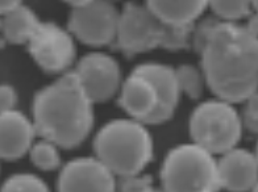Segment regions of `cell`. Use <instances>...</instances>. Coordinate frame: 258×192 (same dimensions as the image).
Returning a JSON list of instances; mask_svg holds the SVG:
<instances>
[{"label":"cell","mask_w":258,"mask_h":192,"mask_svg":"<svg viewBox=\"0 0 258 192\" xmlns=\"http://www.w3.org/2000/svg\"><path fill=\"white\" fill-rule=\"evenodd\" d=\"M194 45L219 99L234 104L258 91V34L248 27L208 19L198 27Z\"/></svg>","instance_id":"cell-1"},{"label":"cell","mask_w":258,"mask_h":192,"mask_svg":"<svg viewBox=\"0 0 258 192\" xmlns=\"http://www.w3.org/2000/svg\"><path fill=\"white\" fill-rule=\"evenodd\" d=\"M37 135L62 149H73L87 139L94 125V103L74 73H68L42 88L33 101Z\"/></svg>","instance_id":"cell-2"},{"label":"cell","mask_w":258,"mask_h":192,"mask_svg":"<svg viewBox=\"0 0 258 192\" xmlns=\"http://www.w3.org/2000/svg\"><path fill=\"white\" fill-rule=\"evenodd\" d=\"M96 158L116 176L139 175L153 158V140L145 124L119 118L104 125L94 142Z\"/></svg>","instance_id":"cell-3"},{"label":"cell","mask_w":258,"mask_h":192,"mask_svg":"<svg viewBox=\"0 0 258 192\" xmlns=\"http://www.w3.org/2000/svg\"><path fill=\"white\" fill-rule=\"evenodd\" d=\"M163 192H218V159L197 144L170 150L161 169Z\"/></svg>","instance_id":"cell-4"},{"label":"cell","mask_w":258,"mask_h":192,"mask_svg":"<svg viewBox=\"0 0 258 192\" xmlns=\"http://www.w3.org/2000/svg\"><path fill=\"white\" fill-rule=\"evenodd\" d=\"M242 117L233 104L223 99L202 103L190 120V135L201 148L216 154H224L237 148L241 139Z\"/></svg>","instance_id":"cell-5"},{"label":"cell","mask_w":258,"mask_h":192,"mask_svg":"<svg viewBox=\"0 0 258 192\" xmlns=\"http://www.w3.org/2000/svg\"><path fill=\"white\" fill-rule=\"evenodd\" d=\"M120 12L109 0H91L75 7L69 19V31L90 46H105L115 42Z\"/></svg>","instance_id":"cell-6"},{"label":"cell","mask_w":258,"mask_h":192,"mask_svg":"<svg viewBox=\"0 0 258 192\" xmlns=\"http://www.w3.org/2000/svg\"><path fill=\"white\" fill-rule=\"evenodd\" d=\"M165 23L148 6L126 4L120 12L116 44L126 54H139L161 46Z\"/></svg>","instance_id":"cell-7"},{"label":"cell","mask_w":258,"mask_h":192,"mask_svg":"<svg viewBox=\"0 0 258 192\" xmlns=\"http://www.w3.org/2000/svg\"><path fill=\"white\" fill-rule=\"evenodd\" d=\"M29 53L34 62L46 73H64L75 59L74 36L54 23H40L31 41Z\"/></svg>","instance_id":"cell-8"},{"label":"cell","mask_w":258,"mask_h":192,"mask_svg":"<svg viewBox=\"0 0 258 192\" xmlns=\"http://www.w3.org/2000/svg\"><path fill=\"white\" fill-rule=\"evenodd\" d=\"M73 73L94 104L112 99L122 85L119 63L104 53L87 54Z\"/></svg>","instance_id":"cell-9"},{"label":"cell","mask_w":258,"mask_h":192,"mask_svg":"<svg viewBox=\"0 0 258 192\" xmlns=\"http://www.w3.org/2000/svg\"><path fill=\"white\" fill-rule=\"evenodd\" d=\"M116 175L98 158L69 162L58 178V192H116Z\"/></svg>","instance_id":"cell-10"},{"label":"cell","mask_w":258,"mask_h":192,"mask_svg":"<svg viewBox=\"0 0 258 192\" xmlns=\"http://www.w3.org/2000/svg\"><path fill=\"white\" fill-rule=\"evenodd\" d=\"M220 188L229 192H251L258 183V159L245 149L234 148L218 161Z\"/></svg>","instance_id":"cell-11"},{"label":"cell","mask_w":258,"mask_h":192,"mask_svg":"<svg viewBox=\"0 0 258 192\" xmlns=\"http://www.w3.org/2000/svg\"><path fill=\"white\" fill-rule=\"evenodd\" d=\"M136 70L153 83L158 94V108L146 125L166 122L173 117L182 94L178 85L177 73L170 66L162 63H143L136 68Z\"/></svg>","instance_id":"cell-12"},{"label":"cell","mask_w":258,"mask_h":192,"mask_svg":"<svg viewBox=\"0 0 258 192\" xmlns=\"http://www.w3.org/2000/svg\"><path fill=\"white\" fill-rule=\"evenodd\" d=\"M37 135L33 121L21 112L0 113V159L15 161L31 150Z\"/></svg>","instance_id":"cell-13"},{"label":"cell","mask_w":258,"mask_h":192,"mask_svg":"<svg viewBox=\"0 0 258 192\" xmlns=\"http://www.w3.org/2000/svg\"><path fill=\"white\" fill-rule=\"evenodd\" d=\"M119 92L120 105L131 118L148 124L158 108V94L153 83L135 69L122 82Z\"/></svg>","instance_id":"cell-14"},{"label":"cell","mask_w":258,"mask_h":192,"mask_svg":"<svg viewBox=\"0 0 258 192\" xmlns=\"http://www.w3.org/2000/svg\"><path fill=\"white\" fill-rule=\"evenodd\" d=\"M146 6L165 24L194 25L208 7V0H146Z\"/></svg>","instance_id":"cell-15"},{"label":"cell","mask_w":258,"mask_h":192,"mask_svg":"<svg viewBox=\"0 0 258 192\" xmlns=\"http://www.w3.org/2000/svg\"><path fill=\"white\" fill-rule=\"evenodd\" d=\"M40 23L33 11L21 4L2 16L0 29L11 44L23 45L31 41Z\"/></svg>","instance_id":"cell-16"},{"label":"cell","mask_w":258,"mask_h":192,"mask_svg":"<svg viewBox=\"0 0 258 192\" xmlns=\"http://www.w3.org/2000/svg\"><path fill=\"white\" fill-rule=\"evenodd\" d=\"M29 155L33 165L44 171H53L61 166L59 146L49 140L42 139L41 141L34 142L29 150Z\"/></svg>","instance_id":"cell-17"},{"label":"cell","mask_w":258,"mask_h":192,"mask_svg":"<svg viewBox=\"0 0 258 192\" xmlns=\"http://www.w3.org/2000/svg\"><path fill=\"white\" fill-rule=\"evenodd\" d=\"M180 92L191 99H199L203 94L204 86L207 85L206 75L202 69L194 65H182L175 70Z\"/></svg>","instance_id":"cell-18"},{"label":"cell","mask_w":258,"mask_h":192,"mask_svg":"<svg viewBox=\"0 0 258 192\" xmlns=\"http://www.w3.org/2000/svg\"><path fill=\"white\" fill-rule=\"evenodd\" d=\"M208 7L225 23L242 20L253 10L251 0H208Z\"/></svg>","instance_id":"cell-19"},{"label":"cell","mask_w":258,"mask_h":192,"mask_svg":"<svg viewBox=\"0 0 258 192\" xmlns=\"http://www.w3.org/2000/svg\"><path fill=\"white\" fill-rule=\"evenodd\" d=\"M194 25H173L165 24L161 47L169 50H179L188 46L192 41Z\"/></svg>","instance_id":"cell-20"},{"label":"cell","mask_w":258,"mask_h":192,"mask_svg":"<svg viewBox=\"0 0 258 192\" xmlns=\"http://www.w3.org/2000/svg\"><path fill=\"white\" fill-rule=\"evenodd\" d=\"M0 192H50L42 179L32 174H17L6 180Z\"/></svg>","instance_id":"cell-21"},{"label":"cell","mask_w":258,"mask_h":192,"mask_svg":"<svg viewBox=\"0 0 258 192\" xmlns=\"http://www.w3.org/2000/svg\"><path fill=\"white\" fill-rule=\"evenodd\" d=\"M242 124L249 131L258 133V91L254 92V94L245 100Z\"/></svg>","instance_id":"cell-22"},{"label":"cell","mask_w":258,"mask_h":192,"mask_svg":"<svg viewBox=\"0 0 258 192\" xmlns=\"http://www.w3.org/2000/svg\"><path fill=\"white\" fill-rule=\"evenodd\" d=\"M17 104V94L10 85H0V113L14 111Z\"/></svg>","instance_id":"cell-23"},{"label":"cell","mask_w":258,"mask_h":192,"mask_svg":"<svg viewBox=\"0 0 258 192\" xmlns=\"http://www.w3.org/2000/svg\"><path fill=\"white\" fill-rule=\"evenodd\" d=\"M23 4V0H0V17Z\"/></svg>","instance_id":"cell-24"},{"label":"cell","mask_w":258,"mask_h":192,"mask_svg":"<svg viewBox=\"0 0 258 192\" xmlns=\"http://www.w3.org/2000/svg\"><path fill=\"white\" fill-rule=\"evenodd\" d=\"M63 2H66L68 4H70V6H73V7H79V6H83V4L89 3V2H91V0H63Z\"/></svg>","instance_id":"cell-25"},{"label":"cell","mask_w":258,"mask_h":192,"mask_svg":"<svg viewBox=\"0 0 258 192\" xmlns=\"http://www.w3.org/2000/svg\"><path fill=\"white\" fill-rule=\"evenodd\" d=\"M137 192H162V191H158V189L153 188V187H152V184H150V185H148V187H145V188L140 189V191H137Z\"/></svg>","instance_id":"cell-26"},{"label":"cell","mask_w":258,"mask_h":192,"mask_svg":"<svg viewBox=\"0 0 258 192\" xmlns=\"http://www.w3.org/2000/svg\"><path fill=\"white\" fill-rule=\"evenodd\" d=\"M251 8L255 11V16H258V0H251Z\"/></svg>","instance_id":"cell-27"},{"label":"cell","mask_w":258,"mask_h":192,"mask_svg":"<svg viewBox=\"0 0 258 192\" xmlns=\"http://www.w3.org/2000/svg\"><path fill=\"white\" fill-rule=\"evenodd\" d=\"M251 192H258V183H257V185H255L254 188L251 189Z\"/></svg>","instance_id":"cell-28"},{"label":"cell","mask_w":258,"mask_h":192,"mask_svg":"<svg viewBox=\"0 0 258 192\" xmlns=\"http://www.w3.org/2000/svg\"><path fill=\"white\" fill-rule=\"evenodd\" d=\"M254 154H255V157H257V159H258V144H257V150H255Z\"/></svg>","instance_id":"cell-29"},{"label":"cell","mask_w":258,"mask_h":192,"mask_svg":"<svg viewBox=\"0 0 258 192\" xmlns=\"http://www.w3.org/2000/svg\"><path fill=\"white\" fill-rule=\"evenodd\" d=\"M109 2H112V0H109Z\"/></svg>","instance_id":"cell-30"}]
</instances>
